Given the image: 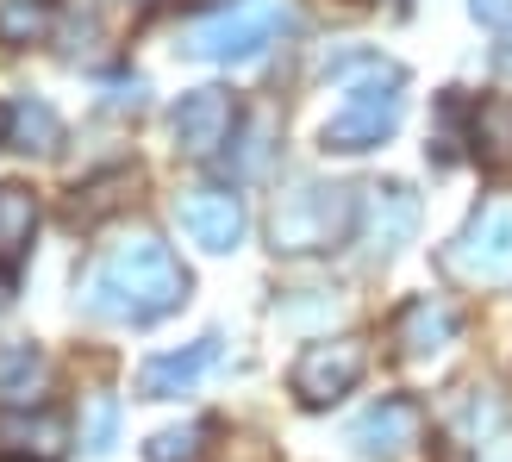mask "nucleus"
I'll return each instance as SVG.
<instances>
[{"instance_id": "20", "label": "nucleus", "mask_w": 512, "mask_h": 462, "mask_svg": "<svg viewBox=\"0 0 512 462\" xmlns=\"http://www.w3.org/2000/svg\"><path fill=\"white\" fill-rule=\"evenodd\" d=\"M494 425H500V406H494V400H481V394H463V406H456V431H463L469 444H481Z\"/></svg>"}, {"instance_id": "16", "label": "nucleus", "mask_w": 512, "mask_h": 462, "mask_svg": "<svg viewBox=\"0 0 512 462\" xmlns=\"http://www.w3.org/2000/svg\"><path fill=\"white\" fill-rule=\"evenodd\" d=\"M57 138H63V119H57V107L50 100H13L7 107V144H19V150H57Z\"/></svg>"}, {"instance_id": "6", "label": "nucleus", "mask_w": 512, "mask_h": 462, "mask_svg": "<svg viewBox=\"0 0 512 462\" xmlns=\"http://www.w3.org/2000/svg\"><path fill=\"white\" fill-rule=\"evenodd\" d=\"M350 444L363 456H375V462H425L431 456V419H425L419 400L388 394V400H375L369 413L356 419Z\"/></svg>"}, {"instance_id": "13", "label": "nucleus", "mask_w": 512, "mask_h": 462, "mask_svg": "<svg viewBox=\"0 0 512 462\" xmlns=\"http://www.w3.org/2000/svg\"><path fill=\"white\" fill-rule=\"evenodd\" d=\"M469 150H475V163L494 169V175L512 169V94L475 100V113H469Z\"/></svg>"}, {"instance_id": "1", "label": "nucleus", "mask_w": 512, "mask_h": 462, "mask_svg": "<svg viewBox=\"0 0 512 462\" xmlns=\"http://www.w3.org/2000/svg\"><path fill=\"white\" fill-rule=\"evenodd\" d=\"M88 313L113 325H157L188 300V269L169 256L157 231H125L119 244L100 250L88 269Z\"/></svg>"}, {"instance_id": "3", "label": "nucleus", "mask_w": 512, "mask_h": 462, "mask_svg": "<svg viewBox=\"0 0 512 462\" xmlns=\"http://www.w3.org/2000/svg\"><path fill=\"white\" fill-rule=\"evenodd\" d=\"M356 219H363V194L356 188L300 182L275 207V250H331L356 231Z\"/></svg>"}, {"instance_id": "8", "label": "nucleus", "mask_w": 512, "mask_h": 462, "mask_svg": "<svg viewBox=\"0 0 512 462\" xmlns=\"http://www.w3.org/2000/svg\"><path fill=\"white\" fill-rule=\"evenodd\" d=\"M175 213H182L188 238L200 250H213V256L244 244V200L232 188H194V194H182V207H175Z\"/></svg>"}, {"instance_id": "10", "label": "nucleus", "mask_w": 512, "mask_h": 462, "mask_svg": "<svg viewBox=\"0 0 512 462\" xmlns=\"http://www.w3.org/2000/svg\"><path fill=\"white\" fill-rule=\"evenodd\" d=\"M394 344L400 356H438L444 344H456V306L438 300V294H419V300H406L400 306V319H394Z\"/></svg>"}, {"instance_id": "12", "label": "nucleus", "mask_w": 512, "mask_h": 462, "mask_svg": "<svg viewBox=\"0 0 512 462\" xmlns=\"http://www.w3.org/2000/svg\"><path fill=\"white\" fill-rule=\"evenodd\" d=\"M213 356H219V338H200V344L175 350V356H150V363L138 369V394H144V400H169V394H188L194 381L213 369Z\"/></svg>"}, {"instance_id": "26", "label": "nucleus", "mask_w": 512, "mask_h": 462, "mask_svg": "<svg viewBox=\"0 0 512 462\" xmlns=\"http://www.w3.org/2000/svg\"><path fill=\"white\" fill-rule=\"evenodd\" d=\"M0 462H25V456H0Z\"/></svg>"}, {"instance_id": "5", "label": "nucleus", "mask_w": 512, "mask_h": 462, "mask_svg": "<svg viewBox=\"0 0 512 462\" xmlns=\"http://www.w3.org/2000/svg\"><path fill=\"white\" fill-rule=\"evenodd\" d=\"M444 269L463 288H512V200H488L444 244Z\"/></svg>"}, {"instance_id": "22", "label": "nucleus", "mask_w": 512, "mask_h": 462, "mask_svg": "<svg viewBox=\"0 0 512 462\" xmlns=\"http://www.w3.org/2000/svg\"><path fill=\"white\" fill-rule=\"evenodd\" d=\"M475 19H488V25H512V0H475Z\"/></svg>"}, {"instance_id": "21", "label": "nucleus", "mask_w": 512, "mask_h": 462, "mask_svg": "<svg viewBox=\"0 0 512 462\" xmlns=\"http://www.w3.org/2000/svg\"><path fill=\"white\" fill-rule=\"evenodd\" d=\"M113 425H119V406H113V394H94V406H88V450H107L113 444Z\"/></svg>"}, {"instance_id": "11", "label": "nucleus", "mask_w": 512, "mask_h": 462, "mask_svg": "<svg viewBox=\"0 0 512 462\" xmlns=\"http://www.w3.org/2000/svg\"><path fill=\"white\" fill-rule=\"evenodd\" d=\"M38 238V194L25 182H0V281H19Z\"/></svg>"}, {"instance_id": "25", "label": "nucleus", "mask_w": 512, "mask_h": 462, "mask_svg": "<svg viewBox=\"0 0 512 462\" xmlns=\"http://www.w3.org/2000/svg\"><path fill=\"white\" fill-rule=\"evenodd\" d=\"M0 132H7V107H0Z\"/></svg>"}, {"instance_id": "17", "label": "nucleus", "mask_w": 512, "mask_h": 462, "mask_svg": "<svg viewBox=\"0 0 512 462\" xmlns=\"http://www.w3.org/2000/svg\"><path fill=\"white\" fill-rule=\"evenodd\" d=\"M44 388V356L32 344H13V350H0V394H7L13 406H32Z\"/></svg>"}, {"instance_id": "23", "label": "nucleus", "mask_w": 512, "mask_h": 462, "mask_svg": "<svg viewBox=\"0 0 512 462\" xmlns=\"http://www.w3.org/2000/svg\"><path fill=\"white\" fill-rule=\"evenodd\" d=\"M494 63H500V69H506V75H512V38H506V44H500V50H494Z\"/></svg>"}, {"instance_id": "4", "label": "nucleus", "mask_w": 512, "mask_h": 462, "mask_svg": "<svg viewBox=\"0 0 512 462\" xmlns=\"http://www.w3.org/2000/svg\"><path fill=\"white\" fill-rule=\"evenodd\" d=\"M281 32H288V7H281V0H244V7L194 19L182 32V50L200 63H244L263 44H275Z\"/></svg>"}, {"instance_id": "18", "label": "nucleus", "mask_w": 512, "mask_h": 462, "mask_svg": "<svg viewBox=\"0 0 512 462\" xmlns=\"http://www.w3.org/2000/svg\"><path fill=\"white\" fill-rule=\"evenodd\" d=\"M50 32V0H0V44H38Z\"/></svg>"}, {"instance_id": "7", "label": "nucleus", "mask_w": 512, "mask_h": 462, "mask_svg": "<svg viewBox=\"0 0 512 462\" xmlns=\"http://www.w3.org/2000/svg\"><path fill=\"white\" fill-rule=\"evenodd\" d=\"M369 369V350L363 338H325V344H306L300 350V363H294V394L300 406H331V400H344L356 381H363Z\"/></svg>"}, {"instance_id": "15", "label": "nucleus", "mask_w": 512, "mask_h": 462, "mask_svg": "<svg viewBox=\"0 0 512 462\" xmlns=\"http://www.w3.org/2000/svg\"><path fill=\"white\" fill-rule=\"evenodd\" d=\"M363 219L375 225V244H369V250L388 256V250H400V244H406V231H413V219H419V200L406 194L400 182L369 188V194H363Z\"/></svg>"}, {"instance_id": "14", "label": "nucleus", "mask_w": 512, "mask_h": 462, "mask_svg": "<svg viewBox=\"0 0 512 462\" xmlns=\"http://www.w3.org/2000/svg\"><path fill=\"white\" fill-rule=\"evenodd\" d=\"M0 444H7V456H25V462H32V450L38 462H57L69 431L57 413H0Z\"/></svg>"}, {"instance_id": "24", "label": "nucleus", "mask_w": 512, "mask_h": 462, "mask_svg": "<svg viewBox=\"0 0 512 462\" xmlns=\"http://www.w3.org/2000/svg\"><path fill=\"white\" fill-rule=\"evenodd\" d=\"M481 462H512V456H481Z\"/></svg>"}, {"instance_id": "19", "label": "nucleus", "mask_w": 512, "mask_h": 462, "mask_svg": "<svg viewBox=\"0 0 512 462\" xmlns=\"http://www.w3.org/2000/svg\"><path fill=\"white\" fill-rule=\"evenodd\" d=\"M200 450H207V425H175L144 444V462H200Z\"/></svg>"}, {"instance_id": "9", "label": "nucleus", "mask_w": 512, "mask_h": 462, "mask_svg": "<svg viewBox=\"0 0 512 462\" xmlns=\"http://www.w3.org/2000/svg\"><path fill=\"white\" fill-rule=\"evenodd\" d=\"M169 125H175V144H182L188 157H213L238 125V100L225 88H194V94H182V107H175Z\"/></svg>"}, {"instance_id": "2", "label": "nucleus", "mask_w": 512, "mask_h": 462, "mask_svg": "<svg viewBox=\"0 0 512 462\" xmlns=\"http://www.w3.org/2000/svg\"><path fill=\"white\" fill-rule=\"evenodd\" d=\"M400 82H406V75H400L394 63H381V57L344 63L338 75H331L338 107H331L325 132H319L325 150H375L381 138H394V132H400V113H406Z\"/></svg>"}]
</instances>
